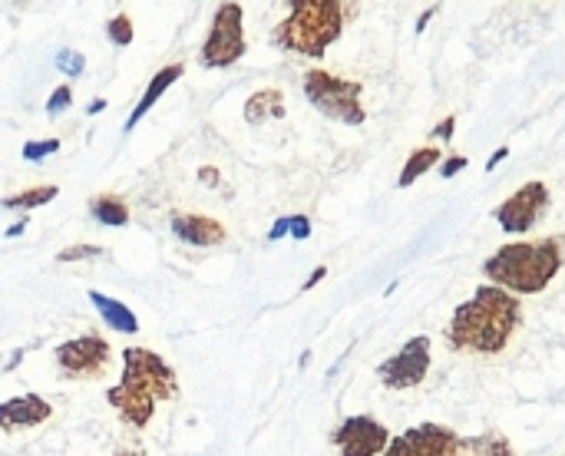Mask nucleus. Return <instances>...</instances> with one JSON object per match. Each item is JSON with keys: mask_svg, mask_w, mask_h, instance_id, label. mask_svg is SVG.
I'll use <instances>...</instances> for the list:
<instances>
[{"mask_svg": "<svg viewBox=\"0 0 565 456\" xmlns=\"http://www.w3.org/2000/svg\"><path fill=\"white\" fill-rule=\"evenodd\" d=\"M523 325V305L513 291L480 285L463 305H457L447 344L457 354H503Z\"/></svg>", "mask_w": 565, "mask_h": 456, "instance_id": "1", "label": "nucleus"}, {"mask_svg": "<svg viewBox=\"0 0 565 456\" xmlns=\"http://www.w3.org/2000/svg\"><path fill=\"white\" fill-rule=\"evenodd\" d=\"M565 265V238L546 235V238H530V242H513L497 248L483 262L487 282L497 288L520 295H540L546 291Z\"/></svg>", "mask_w": 565, "mask_h": 456, "instance_id": "2", "label": "nucleus"}, {"mask_svg": "<svg viewBox=\"0 0 565 456\" xmlns=\"http://www.w3.org/2000/svg\"><path fill=\"white\" fill-rule=\"evenodd\" d=\"M344 13L348 7L341 0H295L288 17L271 30V43L321 60L344 33Z\"/></svg>", "mask_w": 565, "mask_h": 456, "instance_id": "3", "label": "nucleus"}, {"mask_svg": "<svg viewBox=\"0 0 565 456\" xmlns=\"http://www.w3.org/2000/svg\"><path fill=\"white\" fill-rule=\"evenodd\" d=\"M301 89L308 96V103L324 113L328 119L334 123H344V126H361L367 119V109L361 103V93L364 86L358 79H344L331 70H308L305 79H301Z\"/></svg>", "mask_w": 565, "mask_h": 456, "instance_id": "4", "label": "nucleus"}, {"mask_svg": "<svg viewBox=\"0 0 565 456\" xmlns=\"http://www.w3.org/2000/svg\"><path fill=\"white\" fill-rule=\"evenodd\" d=\"M248 43H245V10L242 3H218L212 13V26L209 36L202 43V66L205 70H225L232 63H238L245 56Z\"/></svg>", "mask_w": 565, "mask_h": 456, "instance_id": "5", "label": "nucleus"}, {"mask_svg": "<svg viewBox=\"0 0 565 456\" xmlns=\"http://www.w3.org/2000/svg\"><path fill=\"white\" fill-rule=\"evenodd\" d=\"M53 361L66 381H99L109 371L113 348L99 335H79L53 351Z\"/></svg>", "mask_w": 565, "mask_h": 456, "instance_id": "6", "label": "nucleus"}, {"mask_svg": "<svg viewBox=\"0 0 565 456\" xmlns=\"http://www.w3.org/2000/svg\"><path fill=\"white\" fill-rule=\"evenodd\" d=\"M430 374V338L417 335L411 338L397 354H391L381 368H377V381L391 391H411L420 388Z\"/></svg>", "mask_w": 565, "mask_h": 456, "instance_id": "7", "label": "nucleus"}, {"mask_svg": "<svg viewBox=\"0 0 565 456\" xmlns=\"http://www.w3.org/2000/svg\"><path fill=\"white\" fill-rule=\"evenodd\" d=\"M122 378L146 388L156 401H172L179 394L175 371L166 364V358H159L149 348H126L122 351Z\"/></svg>", "mask_w": 565, "mask_h": 456, "instance_id": "8", "label": "nucleus"}, {"mask_svg": "<svg viewBox=\"0 0 565 456\" xmlns=\"http://www.w3.org/2000/svg\"><path fill=\"white\" fill-rule=\"evenodd\" d=\"M546 209H550V185L546 182H526L503 205L493 209V219L500 222L503 232L523 235L533 225H540V219L546 215Z\"/></svg>", "mask_w": 565, "mask_h": 456, "instance_id": "9", "label": "nucleus"}, {"mask_svg": "<svg viewBox=\"0 0 565 456\" xmlns=\"http://www.w3.org/2000/svg\"><path fill=\"white\" fill-rule=\"evenodd\" d=\"M334 447L341 456H384L391 447V431L374 417H344V424L334 431Z\"/></svg>", "mask_w": 565, "mask_h": 456, "instance_id": "10", "label": "nucleus"}, {"mask_svg": "<svg viewBox=\"0 0 565 456\" xmlns=\"http://www.w3.org/2000/svg\"><path fill=\"white\" fill-rule=\"evenodd\" d=\"M106 404L119 414V421H122L126 427L146 431V427L152 424V417H156V404H159V401H156L146 388H139V384L119 378V384L106 391Z\"/></svg>", "mask_w": 565, "mask_h": 456, "instance_id": "11", "label": "nucleus"}, {"mask_svg": "<svg viewBox=\"0 0 565 456\" xmlns=\"http://www.w3.org/2000/svg\"><path fill=\"white\" fill-rule=\"evenodd\" d=\"M169 229L179 242L185 245H195V248H218L228 232L218 219L212 215H195V212H172L169 219Z\"/></svg>", "mask_w": 565, "mask_h": 456, "instance_id": "12", "label": "nucleus"}, {"mask_svg": "<svg viewBox=\"0 0 565 456\" xmlns=\"http://www.w3.org/2000/svg\"><path fill=\"white\" fill-rule=\"evenodd\" d=\"M53 417V407L36 397V394H26V397H10L0 404V431L3 434H17V431H33L40 424H46Z\"/></svg>", "mask_w": 565, "mask_h": 456, "instance_id": "13", "label": "nucleus"}, {"mask_svg": "<svg viewBox=\"0 0 565 456\" xmlns=\"http://www.w3.org/2000/svg\"><path fill=\"white\" fill-rule=\"evenodd\" d=\"M417 456H460V444L463 437L454 434L450 427H440V424H420V427H411L404 434Z\"/></svg>", "mask_w": 565, "mask_h": 456, "instance_id": "14", "label": "nucleus"}, {"mask_svg": "<svg viewBox=\"0 0 565 456\" xmlns=\"http://www.w3.org/2000/svg\"><path fill=\"white\" fill-rule=\"evenodd\" d=\"M182 73H185V66H182V63H169V66H162V70L149 79V86H146L142 99L136 103V109L129 113V119H126V126H122V129H126V132H132V126H136V123H139L152 106H156V103H159V96H162L172 83H179V76H182Z\"/></svg>", "mask_w": 565, "mask_h": 456, "instance_id": "15", "label": "nucleus"}, {"mask_svg": "<svg viewBox=\"0 0 565 456\" xmlns=\"http://www.w3.org/2000/svg\"><path fill=\"white\" fill-rule=\"evenodd\" d=\"M89 301L96 305L99 318H103L113 331H119V335H139V318L132 315V308H126L122 301H116V298H109V295H103V291H89Z\"/></svg>", "mask_w": 565, "mask_h": 456, "instance_id": "16", "label": "nucleus"}, {"mask_svg": "<svg viewBox=\"0 0 565 456\" xmlns=\"http://www.w3.org/2000/svg\"><path fill=\"white\" fill-rule=\"evenodd\" d=\"M245 119L252 126L268 123V119H285V93L281 89H258L245 103Z\"/></svg>", "mask_w": 565, "mask_h": 456, "instance_id": "17", "label": "nucleus"}, {"mask_svg": "<svg viewBox=\"0 0 565 456\" xmlns=\"http://www.w3.org/2000/svg\"><path fill=\"white\" fill-rule=\"evenodd\" d=\"M89 215H93L99 225H106V229H122V225H129V205H126L119 195H113V192L93 195V199H89Z\"/></svg>", "mask_w": 565, "mask_h": 456, "instance_id": "18", "label": "nucleus"}, {"mask_svg": "<svg viewBox=\"0 0 565 456\" xmlns=\"http://www.w3.org/2000/svg\"><path fill=\"white\" fill-rule=\"evenodd\" d=\"M460 456H516V450H513L507 434L490 431V434H480V437H463Z\"/></svg>", "mask_w": 565, "mask_h": 456, "instance_id": "19", "label": "nucleus"}, {"mask_svg": "<svg viewBox=\"0 0 565 456\" xmlns=\"http://www.w3.org/2000/svg\"><path fill=\"white\" fill-rule=\"evenodd\" d=\"M437 162H440V149H437V146H417V149L411 152V159L404 162L397 185H401V189H411V185H414L420 176H427Z\"/></svg>", "mask_w": 565, "mask_h": 456, "instance_id": "20", "label": "nucleus"}, {"mask_svg": "<svg viewBox=\"0 0 565 456\" xmlns=\"http://www.w3.org/2000/svg\"><path fill=\"white\" fill-rule=\"evenodd\" d=\"M60 195V185H33V189H23L17 195H7L3 205L7 209H40L46 202H53Z\"/></svg>", "mask_w": 565, "mask_h": 456, "instance_id": "21", "label": "nucleus"}, {"mask_svg": "<svg viewBox=\"0 0 565 456\" xmlns=\"http://www.w3.org/2000/svg\"><path fill=\"white\" fill-rule=\"evenodd\" d=\"M106 36H109L116 46H129V43H132V36H136V30H132V17H129V13H116V17L106 23Z\"/></svg>", "mask_w": 565, "mask_h": 456, "instance_id": "22", "label": "nucleus"}, {"mask_svg": "<svg viewBox=\"0 0 565 456\" xmlns=\"http://www.w3.org/2000/svg\"><path fill=\"white\" fill-rule=\"evenodd\" d=\"M53 66H56L60 73H66V76H79V73L86 70V56H83L79 50H70V46H63V50L53 56Z\"/></svg>", "mask_w": 565, "mask_h": 456, "instance_id": "23", "label": "nucleus"}, {"mask_svg": "<svg viewBox=\"0 0 565 456\" xmlns=\"http://www.w3.org/2000/svg\"><path fill=\"white\" fill-rule=\"evenodd\" d=\"M56 149H60V139H30V142H23V159L26 162H43Z\"/></svg>", "mask_w": 565, "mask_h": 456, "instance_id": "24", "label": "nucleus"}, {"mask_svg": "<svg viewBox=\"0 0 565 456\" xmlns=\"http://www.w3.org/2000/svg\"><path fill=\"white\" fill-rule=\"evenodd\" d=\"M73 106V89L63 83V86H56L53 93H50V99H46V116H60V113H66Z\"/></svg>", "mask_w": 565, "mask_h": 456, "instance_id": "25", "label": "nucleus"}, {"mask_svg": "<svg viewBox=\"0 0 565 456\" xmlns=\"http://www.w3.org/2000/svg\"><path fill=\"white\" fill-rule=\"evenodd\" d=\"M96 255H103V248L99 245H70V248H63L60 255H56V262H83V258H96Z\"/></svg>", "mask_w": 565, "mask_h": 456, "instance_id": "26", "label": "nucleus"}, {"mask_svg": "<svg viewBox=\"0 0 565 456\" xmlns=\"http://www.w3.org/2000/svg\"><path fill=\"white\" fill-rule=\"evenodd\" d=\"M467 166H470V159H467V156H454V159H447V162L440 166V176H444V179H454V176H457V172H463Z\"/></svg>", "mask_w": 565, "mask_h": 456, "instance_id": "27", "label": "nucleus"}, {"mask_svg": "<svg viewBox=\"0 0 565 456\" xmlns=\"http://www.w3.org/2000/svg\"><path fill=\"white\" fill-rule=\"evenodd\" d=\"M291 235H295L298 242L311 238V219H308V215H291Z\"/></svg>", "mask_w": 565, "mask_h": 456, "instance_id": "28", "label": "nucleus"}, {"mask_svg": "<svg viewBox=\"0 0 565 456\" xmlns=\"http://www.w3.org/2000/svg\"><path fill=\"white\" fill-rule=\"evenodd\" d=\"M384 456H417V450H414V444L407 437H394L391 447L384 450Z\"/></svg>", "mask_w": 565, "mask_h": 456, "instance_id": "29", "label": "nucleus"}, {"mask_svg": "<svg viewBox=\"0 0 565 456\" xmlns=\"http://www.w3.org/2000/svg\"><path fill=\"white\" fill-rule=\"evenodd\" d=\"M454 132H457V116H447V119H440V126H434V139H454Z\"/></svg>", "mask_w": 565, "mask_h": 456, "instance_id": "30", "label": "nucleus"}, {"mask_svg": "<svg viewBox=\"0 0 565 456\" xmlns=\"http://www.w3.org/2000/svg\"><path fill=\"white\" fill-rule=\"evenodd\" d=\"M288 232H291V219H278L275 229L268 232V242H278V238H285Z\"/></svg>", "mask_w": 565, "mask_h": 456, "instance_id": "31", "label": "nucleus"}, {"mask_svg": "<svg viewBox=\"0 0 565 456\" xmlns=\"http://www.w3.org/2000/svg\"><path fill=\"white\" fill-rule=\"evenodd\" d=\"M199 179H202V185H212V189H215V185H218V169L202 166V169H199Z\"/></svg>", "mask_w": 565, "mask_h": 456, "instance_id": "32", "label": "nucleus"}, {"mask_svg": "<svg viewBox=\"0 0 565 456\" xmlns=\"http://www.w3.org/2000/svg\"><path fill=\"white\" fill-rule=\"evenodd\" d=\"M507 156H510V149H507V146H500V149H497V152L490 156V162H487V172H493V169H497V166H500V162H503Z\"/></svg>", "mask_w": 565, "mask_h": 456, "instance_id": "33", "label": "nucleus"}, {"mask_svg": "<svg viewBox=\"0 0 565 456\" xmlns=\"http://www.w3.org/2000/svg\"><path fill=\"white\" fill-rule=\"evenodd\" d=\"M324 275H328V268H318V272H311V278L305 282V291H311V288H315V285H318L321 278H324Z\"/></svg>", "mask_w": 565, "mask_h": 456, "instance_id": "34", "label": "nucleus"}, {"mask_svg": "<svg viewBox=\"0 0 565 456\" xmlns=\"http://www.w3.org/2000/svg\"><path fill=\"white\" fill-rule=\"evenodd\" d=\"M434 13H437V7H430L427 13H420V20H417V33H424V26L430 23V17H434Z\"/></svg>", "mask_w": 565, "mask_h": 456, "instance_id": "35", "label": "nucleus"}, {"mask_svg": "<svg viewBox=\"0 0 565 456\" xmlns=\"http://www.w3.org/2000/svg\"><path fill=\"white\" fill-rule=\"evenodd\" d=\"M23 229H26V219H23V222H17V225H10V229H7V238H17V235H23Z\"/></svg>", "mask_w": 565, "mask_h": 456, "instance_id": "36", "label": "nucleus"}, {"mask_svg": "<svg viewBox=\"0 0 565 456\" xmlns=\"http://www.w3.org/2000/svg\"><path fill=\"white\" fill-rule=\"evenodd\" d=\"M99 109H106V99H93V103H89V109H86V113H89V116H93V113H99Z\"/></svg>", "mask_w": 565, "mask_h": 456, "instance_id": "37", "label": "nucleus"}, {"mask_svg": "<svg viewBox=\"0 0 565 456\" xmlns=\"http://www.w3.org/2000/svg\"><path fill=\"white\" fill-rule=\"evenodd\" d=\"M116 456H142L139 450H116Z\"/></svg>", "mask_w": 565, "mask_h": 456, "instance_id": "38", "label": "nucleus"}]
</instances>
